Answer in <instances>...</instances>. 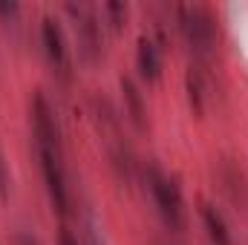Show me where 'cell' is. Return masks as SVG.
Returning a JSON list of instances; mask_svg holds the SVG:
<instances>
[{"instance_id": "cell-1", "label": "cell", "mask_w": 248, "mask_h": 245, "mask_svg": "<svg viewBox=\"0 0 248 245\" xmlns=\"http://www.w3.org/2000/svg\"><path fill=\"white\" fill-rule=\"evenodd\" d=\"M176 17H179V29L190 44V49H196L199 55L211 52L217 41V17L211 15V9L199 3H182L176 9Z\"/></svg>"}, {"instance_id": "cell-4", "label": "cell", "mask_w": 248, "mask_h": 245, "mask_svg": "<svg viewBox=\"0 0 248 245\" xmlns=\"http://www.w3.org/2000/svg\"><path fill=\"white\" fill-rule=\"evenodd\" d=\"M32 130H35V141H38V147H46V150H58V153H63L58 119H55L49 101H46L41 92L32 98Z\"/></svg>"}, {"instance_id": "cell-9", "label": "cell", "mask_w": 248, "mask_h": 245, "mask_svg": "<svg viewBox=\"0 0 248 245\" xmlns=\"http://www.w3.org/2000/svg\"><path fill=\"white\" fill-rule=\"evenodd\" d=\"M202 222H205V231H208V237H211L214 245H231L228 225H225L222 214H219L214 205H202Z\"/></svg>"}, {"instance_id": "cell-14", "label": "cell", "mask_w": 248, "mask_h": 245, "mask_svg": "<svg viewBox=\"0 0 248 245\" xmlns=\"http://www.w3.org/2000/svg\"><path fill=\"white\" fill-rule=\"evenodd\" d=\"M58 245H78V237H75L69 228H61V234H58Z\"/></svg>"}, {"instance_id": "cell-5", "label": "cell", "mask_w": 248, "mask_h": 245, "mask_svg": "<svg viewBox=\"0 0 248 245\" xmlns=\"http://www.w3.org/2000/svg\"><path fill=\"white\" fill-rule=\"evenodd\" d=\"M75 29H78V46H81L84 61L95 63L98 58H101V32H98L95 15H93V12H81Z\"/></svg>"}, {"instance_id": "cell-13", "label": "cell", "mask_w": 248, "mask_h": 245, "mask_svg": "<svg viewBox=\"0 0 248 245\" xmlns=\"http://www.w3.org/2000/svg\"><path fill=\"white\" fill-rule=\"evenodd\" d=\"M15 245H41L35 240V234H29V231H17L15 234Z\"/></svg>"}, {"instance_id": "cell-8", "label": "cell", "mask_w": 248, "mask_h": 245, "mask_svg": "<svg viewBox=\"0 0 248 245\" xmlns=\"http://www.w3.org/2000/svg\"><path fill=\"white\" fill-rule=\"evenodd\" d=\"M119 87H122L124 110H127V116H130L133 127H136V130H144V127H147V104H144V98H141L136 81L124 75L122 81H119Z\"/></svg>"}, {"instance_id": "cell-2", "label": "cell", "mask_w": 248, "mask_h": 245, "mask_svg": "<svg viewBox=\"0 0 248 245\" xmlns=\"http://www.w3.org/2000/svg\"><path fill=\"white\" fill-rule=\"evenodd\" d=\"M147 184H150V193H153V202H156L162 219L170 228H182V190H179V184L170 176H165L159 168L147 170Z\"/></svg>"}, {"instance_id": "cell-3", "label": "cell", "mask_w": 248, "mask_h": 245, "mask_svg": "<svg viewBox=\"0 0 248 245\" xmlns=\"http://www.w3.org/2000/svg\"><path fill=\"white\" fill-rule=\"evenodd\" d=\"M38 156H41V173L46 182V193H49L55 211L66 216L69 214V190H66V173H63V153L38 147Z\"/></svg>"}, {"instance_id": "cell-12", "label": "cell", "mask_w": 248, "mask_h": 245, "mask_svg": "<svg viewBox=\"0 0 248 245\" xmlns=\"http://www.w3.org/2000/svg\"><path fill=\"white\" fill-rule=\"evenodd\" d=\"M9 196V170H6V162H3V153H0V199Z\"/></svg>"}, {"instance_id": "cell-10", "label": "cell", "mask_w": 248, "mask_h": 245, "mask_svg": "<svg viewBox=\"0 0 248 245\" xmlns=\"http://www.w3.org/2000/svg\"><path fill=\"white\" fill-rule=\"evenodd\" d=\"M185 90H187L190 110H193L196 116H202V113H205V78H202V69H199V66H187Z\"/></svg>"}, {"instance_id": "cell-7", "label": "cell", "mask_w": 248, "mask_h": 245, "mask_svg": "<svg viewBox=\"0 0 248 245\" xmlns=\"http://www.w3.org/2000/svg\"><path fill=\"white\" fill-rule=\"evenodd\" d=\"M136 66H139V75L147 81V84H156L159 75H162V55H159V46L150 41V38H139V49H136Z\"/></svg>"}, {"instance_id": "cell-11", "label": "cell", "mask_w": 248, "mask_h": 245, "mask_svg": "<svg viewBox=\"0 0 248 245\" xmlns=\"http://www.w3.org/2000/svg\"><path fill=\"white\" fill-rule=\"evenodd\" d=\"M104 12L110 15V23H113V29L119 32V29L124 26V17H127V3L113 0V3H107V6H104Z\"/></svg>"}, {"instance_id": "cell-6", "label": "cell", "mask_w": 248, "mask_h": 245, "mask_svg": "<svg viewBox=\"0 0 248 245\" xmlns=\"http://www.w3.org/2000/svg\"><path fill=\"white\" fill-rule=\"evenodd\" d=\"M41 38H44V49H46V58L52 66H66V41H63V32H61V23L46 15L41 20Z\"/></svg>"}, {"instance_id": "cell-15", "label": "cell", "mask_w": 248, "mask_h": 245, "mask_svg": "<svg viewBox=\"0 0 248 245\" xmlns=\"http://www.w3.org/2000/svg\"><path fill=\"white\" fill-rule=\"evenodd\" d=\"M17 12V3H0V15H15Z\"/></svg>"}]
</instances>
